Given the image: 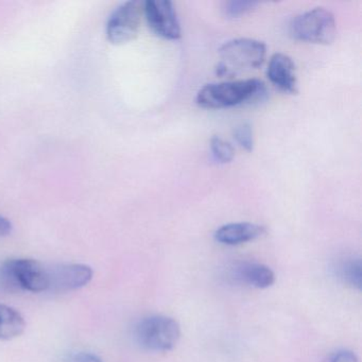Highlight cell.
<instances>
[{
    "label": "cell",
    "mask_w": 362,
    "mask_h": 362,
    "mask_svg": "<svg viewBox=\"0 0 362 362\" xmlns=\"http://www.w3.org/2000/svg\"><path fill=\"white\" fill-rule=\"evenodd\" d=\"M267 77L281 92L290 95L298 93L296 64L287 54H275L271 57L267 69Z\"/></svg>",
    "instance_id": "cell-9"
},
{
    "label": "cell",
    "mask_w": 362,
    "mask_h": 362,
    "mask_svg": "<svg viewBox=\"0 0 362 362\" xmlns=\"http://www.w3.org/2000/svg\"><path fill=\"white\" fill-rule=\"evenodd\" d=\"M211 150L214 158L221 164L232 162L235 156L234 148L220 136H214L211 139Z\"/></svg>",
    "instance_id": "cell-14"
},
{
    "label": "cell",
    "mask_w": 362,
    "mask_h": 362,
    "mask_svg": "<svg viewBox=\"0 0 362 362\" xmlns=\"http://www.w3.org/2000/svg\"><path fill=\"white\" fill-rule=\"evenodd\" d=\"M234 139L245 151L251 152L253 150L254 136L251 124L245 122L237 126L234 130Z\"/></svg>",
    "instance_id": "cell-16"
},
{
    "label": "cell",
    "mask_w": 362,
    "mask_h": 362,
    "mask_svg": "<svg viewBox=\"0 0 362 362\" xmlns=\"http://www.w3.org/2000/svg\"><path fill=\"white\" fill-rule=\"evenodd\" d=\"M93 269L86 264H67L49 269V290L71 291L88 285L93 279Z\"/></svg>",
    "instance_id": "cell-8"
},
{
    "label": "cell",
    "mask_w": 362,
    "mask_h": 362,
    "mask_svg": "<svg viewBox=\"0 0 362 362\" xmlns=\"http://www.w3.org/2000/svg\"><path fill=\"white\" fill-rule=\"evenodd\" d=\"M266 228L251 222H235L222 226L215 232L216 241L226 245H238L259 238Z\"/></svg>",
    "instance_id": "cell-10"
},
{
    "label": "cell",
    "mask_w": 362,
    "mask_h": 362,
    "mask_svg": "<svg viewBox=\"0 0 362 362\" xmlns=\"http://www.w3.org/2000/svg\"><path fill=\"white\" fill-rule=\"evenodd\" d=\"M69 362H103V360L96 354L90 351H78L71 356Z\"/></svg>",
    "instance_id": "cell-17"
},
{
    "label": "cell",
    "mask_w": 362,
    "mask_h": 362,
    "mask_svg": "<svg viewBox=\"0 0 362 362\" xmlns=\"http://www.w3.org/2000/svg\"><path fill=\"white\" fill-rule=\"evenodd\" d=\"M0 281L10 289L30 292L49 290V269L42 262L29 258L6 262L0 268Z\"/></svg>",
    "instance_id": "cell-3"
},
{
    "label": "cell",
    "mask_w": 362,
    "mask_h": 362,
    "mask_svg": "<svg viewBox=\"0 0 362 362\" xmlns=\"http://www.w3.org/2000/svg\"><path fill=\"white\" fill-rule=\"evenodd\" d=\"M330 362H359L357 356L353 351L342 349L334 354Z\"/></svg>",
    "instance_id": "cell-18"
},
{
    "label": "cell",
    "mask_w": 362,
    "mask_h": 362,
    "mask_svg": "<svg viewBox=\"0 0 362 362\" xmlns=\"http://www.w3.org/2000/svg\"><path fill=\"white\" fill-rule=\"evenodd\" d=\"M258 3L253 1H226L223 4V12L230 18H236L249 13L257 7Z\"/></svg>",
    "instance_id": "cell-15"
},
{
    "label": "cell",
    "mask_w": 362,
    "mask_h": 362,
    "mask_svg": "<svg viewBox=\"0 0 362 362\" xmlns=\"http://www.w3.org/2000/svg\"><path fill=\"white\" fill-rule=\"evenodd\" d=\"M221 61L216 67L219 77H232L241 71L262 66L267 56L264 43L253 39H235L226 42L219 49Z\"/></svg>",
    "instance_id": "cell-2"
},
{
    "label": "cell",
    "mask_w": 362,
    "mask_h": 362,
    "mask_svg": "<svg viewBox=\"0 0 362 362\" xmlns=\"http://www.w3.org/2000/svg\"><path fill=\"white\" fill-rule=\"evenodd\" d=\"M12 232V224L7 218L0 215V238L8 236Z\"/></svg>",
    "instance_id": "cell-19"
},
{
    "label": "cell",
    "mask_w": 362,
    "mask_h": 362,
    "mask_svg": "<svg viewBox=\"0 0 362 362\" xmlns=\"http://www.w3.org/2000/svg\"><path fill=\"white\" fill-rule=\"evenodd\" d=\"M144 16V3L127 1L114 11L107 25V40L114 45H122L132 41L141 27Z\"/></svg>",
    "instance_id": "cell-6"
},
{
    "label": "cell",
    "mask_w": 362,
    "mask_h": 362,
    "mask_svg": "<svg viewBox=\"0 0 362 362\" xmlns=\"http://www.w3.org/2000/svg\"><path fill=\"white\" fill-rule=\"evenodd\" d=\"M336 272L341 281L356 289H361L362 264L359 257L340 260L337 264Z\"/></svg>",
    "instance_id": "cell-13"
},
{
    "label": "cell",
    "mask_w": 362,
    "mask_h": 362,
    "mask_svg": "<svg viewBox=\"0 0 362 362\" xmlns=\"http://www.w3.org/2000/svg\"><path fill=\"white\" fill-rule=\"evenodd\" d=\"M232 276L238 283L257 289H266L275 283L274 272L258 262H240L233 269Z\"/></svg>",
    "instance_id": "cell-11"
},
{
    "label": "cell",
    "mask_w": 362,
    "mask_h": 362,
    "mask_svg": "<svg viewBox=\"0 0 362 362\" xmlns=\"http://www.w3.org/2000/svg\"><path fill=\"white\" fill-rule=\"evenodd\" d=\"M181 327L175 319L166 315L144 317L135 327V339L139 346L150 351H169L177 346Z\"/></svg>",
    "instance_id": "cell-4"
},
{
    "label": "cell",
    "mask_w": 362,
    "mask_h": 362,
    "mask_svg": "<svg viewBox=\"0 0 362 362\" xmlns=\"http://www.w3.org/2000/svg\"><path fill=\"white\" fill-rule=\"evenodd\" d=\"M144 16L151 30L158 37L170 41L181 39L177 10L169 0H147L144 3Z\"/></svg>",
    "instance_id": "cell-7"
},
{
    "label": "cell",
    "mask_w": 362,
    "mask_h": 362,
    "mask_svg": "<svg viewBox=\"0 0 362 362\" xmlns=\"http://www.w3.org/2000/svg\"><path fill=\"white\" fill-rule=\"evenodd\" d=\"M26 328L24 317L16 309L0 304V340L20 337Z\"/></svg>",
    "instance_id": "cell-12"
},
{
    "label": "cell",
    "mask_w": 362,
    "mask_h": 362,
    "mask_svg": "<svg viewBox=\"0 0 362 362\" xmlns=\"http://www.w3.org/2000/svg\"><path fill=\"white\" fill-rule=\"evenodd\" d=\"M266 96L264 82L258 79L239 80L203 86L197 94L196 103L203 109H230L259 103Z\"/></svg>",
    "instance_id": "cell-1"
},
{
    "label": "cell",
    "mask_w": 362,
    "mask_h": 362,
    "mask_svg": "<svg viewBox=\"0 0 362 362\" xmlns=\"http://www.w3.org/2000/svg\"><path fill=\"white\" fill-rule=\"evenodd\" d=\"M290 35L296 41L328 45L336 37V18L325 8H315L300 14L292 21Z\"/></svg>",
    "instance_id": "cell-5"
}]
</instances>
